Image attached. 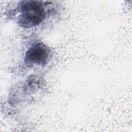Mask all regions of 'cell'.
Masks as SVG:
<instances>
[{
	"instance_id": "6da1fadb",
	"label": "cell",
	"mask_w": 132,
	"mask_h": 132,
	"mask_svg": "<svg viewBox=\"0 0 132 132\" xmlns=\"http://www.w3.org/2000/svg\"><path fill=\"white\" fill-rule=\"evenodd\" d=\"M20 15L19 24L25 28H30L40 24L45 19V12L41 2L25 1L19 6Z\"/></svg>"
},
{
	"instance_id": "7a4b0ae2",
	"label": "cell",
	"mask_w": 132,
	"mask_h": 132,
	"mask_svg": "<svg viewBox=\"0 0 132 132\" xmlns=\"http://www.w3.org/2000/svg\"><path fill=\"white\" fill-rule=\"evenodd\" d=\"M49 57L50 50L47 47L41 43H37L32 45L26 52L25 61L29 63L43 65Z\"/></svg>"
}]
</instances>
